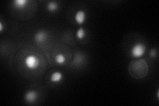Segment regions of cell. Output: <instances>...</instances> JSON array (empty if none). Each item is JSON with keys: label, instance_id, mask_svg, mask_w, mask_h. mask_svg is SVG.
Wrapping results in <instances>:
<instances>
[{"label": "cell", "instance_id": "obj_1", "mask_svg": "<svg viewBox=\"0 0 159 106\" xmlns=\"http://www.w3.org/2000/svg\"><path fill=\"white\" fill-rule=\"evenodd\" d=\"M129 71L133 77L136 79H141L147 75L148 67L145 60L139 59L131 62L129 67Z\"/></svg>", "mask_w": 159, "mask_h": 106}, {"label": "cell", "instance_id": "obj_2", "mask_svg": "<svg viewBox=\"0 0 159 106\" xmlns=\"http://www.w3.org/2000/svg\"><path fill=\"white\" fill-rule=\"evenodd\" d=\"M146 46L142 43H137L131 47L130 53L133 58H139L142 57L146 52Z\"/></svg>", "mask_w": 159, "mask_h": 106}, {"label": "cell", "instance_id": "obj_3", "mask_svg": "<svg viewBox=\"0 0 159 106\" xmlns=\"http://www.w3.org/2000/svg\"><path fill=\"white\" fill-rule=\"evenodd\" d=\"M25 65L29 70H36L40 65V60L35 55L30 54L25 59Z\"/></svg>", "mask_w": 159, "mask_h": 106}, {"label": "cell", "instance_id": "obj_4", "mask_svg": "<svg viewBox=\"0 0 159 106\" xmlns=\"http://www.w3.org/2000/svg\"><path fill=\"white\" fill-rule=\"evenodd\" d=\"M39 98V94L34 90H29L24 95V99L28 104H33Z\"/></svg>", "mask_w": 159, "mask_h": 106}, {"label": "cell", "instance_id": "obj_5", "mask_svg": "<svg viewBox=\"0 0 159 106\" xmlns=\"http://www.w3.org/2000/svg\"><path fill=\"white\" fill-rule=\"evenodd\" d=\"M74 19H75V21L78 25H82L84 22L86 21V13L84 11V10L80 9L76 13L75 16H74Z\"/></svg>", "mask_w": 159, "mask_h": 106}, {"label": "cell", "instance_id": "obj_6", "mask_svg": "<svg viewBox=\"0 0 159 106\" xmlns=\"http://www.w3.org/2000/svg\"><path fill=\"white\" fill-rule=\"evenodd\" d=\"M34 39L37 43H43L47 39V33L44 31H43V30H41V31H39L35 33V35H34Z\"/></svg>", "mask_w": 159, "mask_h": 106}, {"label": "cell", "instance_id": "obj_7", "mask_svg": "<svg viewBox=\"0 0 159 106\" xmlns=\"http://www.w3.org/2000/svg\"><path fill=\"white\" fill-rule=\"evenodd\" d=\"M29 2L28 0H14L13 6L16 9H23L27 6Z\"/></svg>", "mask_w": 159, "mask_h": 106}, {"label": "cell", "instance_id": "obj_8", "mask_svg": "<svg viewBox=\"0 0 159 106\" xmlns=\"http://www.w3.org/2000/svg\"><path fill=\"white\" fill-rule=\"evenodd\" d=\"M63 78V75L61 72L56 71L54 72L50 78V80L52 83H58L61 81Z\"/></svg>", "mask_w": 159, "mask_h": 106}, {"label": "cell", "instance_id": "obj_9", "mask_svg": "<svg viewBox=\"0 0 159 106\" xmlns=\"http://www.w3.org/2000/svg\"><path fill=\"white\" fill-rule=\"evenodd\" d=\"M59 6L56 2H50L47 5V9L49 12H55L58 9Z\"/></svg>", "mask_w": 159, "mask_h": 106}, {"label": "cell", "instance_id": "obj_10", "mask_svg": "<svg viewBox=\"0 0 159 106\" xmlns=\"http://www.w3.org/2000/svg\"><path fill=\"white\" fill-rule=\"evenodd\" d=\"M55 61L57 64L60 65L64 64L66 62V57L63 54H58L55 57Z\"/></svg>", "mask_w": 159, "mask_h": 106}, {"label": "cell", "instance_id": "obj_11", "mask_svg": "<svg viewBox=\"0 0 159 106\" xmlns=\"http://www.w3.org/2000/svg\"><path fill=\"white\" fill-rule=\"evenodd\" d=\"M86 31L83 27H80L76 32V37L79 40H82L86 37Z\"/></svg>", "mask_w": 159, "mask_h": 106}, {"label": "cell", "instance_id": "obj_12", "mask_svg": "<svg viewBox=\"0 0 159 106\" xmlns=\"http://www.w3.org/2000/svg\"><path fill=\"white\" fill-rule=\"evenodd\" d=\"M82 60H83V57L81 54H76L75 57L74 58L73 62L75 65H80L82 62Z\"/></svg>", "mask_w": 159, "mask_h": 106}, {"label": "cell", "instance_id": "obj_13", "mask_svg": "<svg viewBox=\"0 0 159 106\" xmlns=\"http://www.w3.org/2000/svg\"><path fill=\"white\" fill-rule=\"evenodd\" d=\"M157 50L155 49L151 50L150 53H149V54H150V56L152 58H155L156 56H157Z\"/></svg>", "mask_w": 159, "mask_h": 106}, {"label": "cell", "instance_id": "obj_14", "mask_svg": "<svg viewBox=\"0 0 159 106\" xmlns=\"http://www.w3.org/2000/svg\"><path fill=\"white\" fill-rule=\"evenodd\" d=\"M3 25L2 22L1 21V22H0V31H3Z\"/></svg>", "mask_w": 159, "mask_h": 106}, {"label": "cell", "instance_id": "obj_15", "mask_svg": "<svg viewBox=\"0 0 159 106\" xmlns=\"http://www.w3.org/2000/svg\"><path fill=\"white\" fill-rule=\"evenodd\" d=\"M159 95V92L158 91V92H157V98H158V99L159 98V95Z\"/></svg>", "mask_w": 159, "mask_h": 106}]
</instances>
